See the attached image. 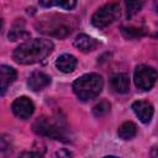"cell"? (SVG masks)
<instances>
[{"label":"cell","instance_id":"obj_2","mask_svg":"<svg viewBox=\"0 0 158 158\" xmlns=\"http://www.w3.org/2000/svg\"><path fill=\"white\" fill-rule=\"evenodd\" d=\"M54 44L49 40L32 38L20 46L12 52V59L19 64H35L46 59L53 51Z\"/></svg>","mask_w":158,"mask_h":158},{"label":"cell","instance_id":"obj_7","mask_svg":"<svg viewBox=\"0 0 158 158\" xmlns=\"http://www.w3.org/2000/svg\"><path fill=\"white\" fill-rule=\"evenodd\" d=\"M14 115L20 120H28L35 112V104L27 96H20L14 100L11 105Z\"/></svg>","mask_w":158,"mask_h":158},{"label":"cell","instance_id":"obj_20","mask_svg":"<svg viewBox=\"0 0 158 158\" xmlns=\"http://www.w3.org/2000/svg\"><path fill=\"white\" fill-rule=\"evenodd\" d=\"M43 153L40 152H22L20 153V157H42Z\"/></svg>","mask_w":158,"mask_h":158},{"label":"cell","instance_id":"obj_9","mask_svg":"<svg viewBox=\"0 0 158 158\" xmlns=\"http://www.w3.org/2000/svg\"><path fill=\"white\" fill-rule=\"evenodd\" d=\"M110 88L116 94H126L130 90V77L126 73H115L110 77Z\"/></svg>","mask_w":158,"mask_h":158},{"label":"cell","instance_id":"obj_12","mask_svg":"<svg viewBox=\"0 0 158 158\" xmlns=\"http://www.w3.org/2000/svg\"><path fill=\"white\" fill-rule=\"evenodd\" d=\"M74 47L78 48L80 52L83 53H89L91 51H94L98 46V42L95 38L90 37L89 35H85V33H79L75 38H74V42H73Z\"/></svg>","mask_w":158,"mask_h":158},{"label":"cell","instance_id":"obj_17","mask_svg":"<svg viewBox=\"0 0 158 158\" xmlns=\"http://www.w3.org/2000/svg\"><path fill=\"white\" fill-rule=\"evenodd\" d=\"M121 35L126 40H137V38H141V37H143L148 33L146 32V28H143V27L122 26L121 27Z\"/></svg>","mask_w":158,"mask_h":158},{"label":"cell","instance_id":"obj_10","mask_svg":"<svg viewBox=\"0 0 158 158\" xmlns=\"http://www.w3.org/2000/svg\"><path fill=\"white\" fill-rule=\"evenodd\" d=\"M49 84L51 78L43 72H33L27 79V85L32 91H41L46 89Z\"/></svg>","mask_w":158,"mask_h":158},{"label":"cell","instance_id":"obj_8","mask_svg":"<svg viewBox=\"0 0 158 158\" xmlns=\"http://www.w3.org/2000/svg\"><path fill=\"white\" fill-rule=\"evenodd\" d=\"M132 111L135 112V115L138 117V120L148 125L152 118H153V114H154V107L149 101L146 100H137L135 102H132L131 106Z\"/></svg>","mask_w":158,"mask_h":158},{"label":"cell","instance_id":"obj_4","mask_svg":"<svg viewBox=\"0 0 158 158\" xmlns=\"http://www.w3.org/2000/svg\"><path fill=\"white\" fill-rule=\"evenodd\" d=\"M104 86V79L98 73H88L74 80L72 88L77 98L81 101H89L99 96Z\"/></svg>","mask_w":158,"mask_h":158},{"label":"cell","instance_id":"obj_19","mask_svg":"<svg viewBox=\"0 0 158 158\" xmlns=\"http://www.w3.org/2000/svg\"><path fill=\"white\" fill-rule=\"evenodd\" d=\"M111 110V104L107 100H101L99 104H96L93 107V115L95 117H102L106 114H109Z\"/></svg>","mask_w":158,"mask_h":158},{"label":"cell","instance_id":"obj_3","mask_svg":"<svg viewBox=\"0 0 158 158\" xmlns=\"http://www.w3.org/2000/svg\"><path fill=\"white\" fill-rule=\"evenodd\" d=\"M32 131L36 135L42 137H48V138L62 141V142L70 141V135L65 125V121L58 116L38 117L32 125Z\"/></svg>","mask_w":158,"mask_h":158},{"label":"cell","instance_id":"obj_6","mask_svg":"<svg viewBox=\"0 0 158 158\" xmlns=\"http://www.w3.org/2000/svg\"><path fill=\"white\" fill-rule=\"evenodd\" d=\"M158 78L157 70L147 64H139L136 67L135 73H133V81L137 89L142 91H148L151 90Z\"/></svg>","mask_w":158,"mask_h":158},{"label":"cell","instance_id":"obj_1","mask_svg":"<svg viewBox=\"0 0 158 158\" xmlns=\"http://www.w3.org/2000/svg\"><path fill=\"white\" fill-rule=\"evenodd\" d=\"M77 26L78 20L74 16L62 14L43 15L35 22V28L37 32L58 40L68 37L75 30Z\"/></svg>","mask_w":158,"mask_h":158},{"label":"cell","instance_id":"obj_13","mask_svg":"<svg viewBox=\"0 0 158 158\" xmlns=\"http://www.w3.org/2000/svg\"><path fill=\"white\" fill-rule=\"evenodd\" d=\"M17 73L16 70L6 64L0 65V79H1V95H4L7 90V88L16 80Z\"/></svg>","mask_w":158,"mask_h":158},{"label":"cell","instance_id":"obj_15","mask_svg":"<svg viewBox=\"0 0 158 158\" xmlns=\"http://www.w3.org/2000/svg\"><path fill=\"white\" fill-rule=\"evenodd\" d=\"M117 135L121 139H125V141L132 139L137 135V126L131 121H126L118 127Z\"/></svg>","mask_w":158,"mask_h":158},{"label":"cell","instance_id":"obj_5","mask_svg":"<svg viewBox=\"0 0 158 158\" xmlns=\"http://www.w3.org/2000/svg\"><path fill=\"white\" fill-rule=\"evenodd\" d=\"M120 14H121L120 5L117 2H115V1L107 2L93 14L91 25L96 28H104V27L111 25L112 22H115L116 20H118Z\"/></svg>","mask_w":158,"mask_h":158},{"label":"cell","instance_id":"obj_21","mask_svg":"<svg viewBox=\"0 0 158 158\" xmlns=\"http://www.w3.org/2000/svg\"><path fill=\"white\" fill-rule=\"evenodd\" d=\"M56 156H58V157H69V156H73L69 151H65V149H62V151H58L57 153H56Z\"/></svg>","mask_w":158,"mask_h":158},{"label":"cell","instance_id":"obj_16","mask_svg":"<svg viewBox=\"0 0 158 158\" xmlns=\"http://www.w3.org/2000/svg\"><path fill=\"white\" fill-rule=\"evenodd\" d=\"M42 7H62L65 10H72L77 5V0H40Z\"/></svg>","mask_w":158,"mask_h":158},{"label":"cell","instance_id":"obj_11","mask_svg":"<svg viewBox=\"0 0 158 158\" xmlns=\"http://www.w3.org/2000/svg\"><path fill=\"white\" fill-rule=\"evenodd\" d=\"M7 37H9V41H17V40H26L30 37V32H27L26 30V22L22 17L20 19H16L11 27H10V31L7 33Z\"/></svg>","mask_w":158,"mask_h":158},{"label":"cell","instance_id":"obj_18","mask_svg":"<svg viewBox=\"0 0 158 158\" xmlns=\"http://www.w3.org/2000/svg\"><path fill=\"white\" fill-rule=\"evenodd\" d=\"M146 0H126V16L127 19H131L135 16L144 5Z\"/></svg>","mask_w":158,"mask_h":158},{"label":"cell","instance_id":"obj_14","mask_svg":"<svg viewBox=\"0 0 158 158\" xmlns=\"http://www.w3.org/2000/svg\"><path fill=\"white\" fill-rule=\"evenodd\" d=\"M77 64H78L77 58L73 54H69V53H64V54L59 56L56 60L57 69L63 72V73H72L75 69Z\"/></svg>","mask_w":158,"mask_h":158}]
</instances>
